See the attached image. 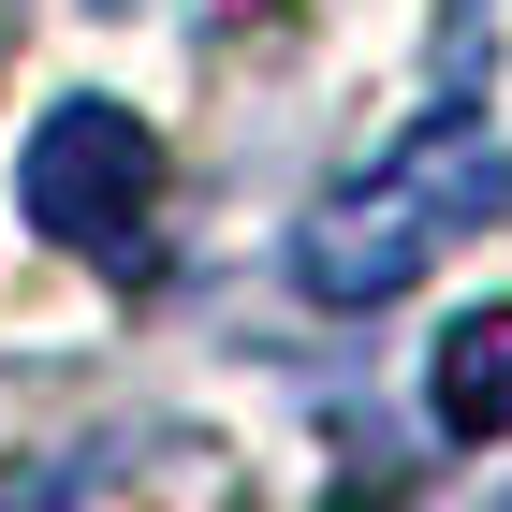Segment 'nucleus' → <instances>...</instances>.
I'll list each match as a JSON object with an SVG mask.
<instances>
[{
	"label": "nucleus",
	"instance_id": "f257e3e1",
	"mask_svg": "<svg viewBox=\"0 0 512 512\" xmlns=\"http://www.w3.org/2000/svg\"><path fill=\"white\" fill-rule=\"evenodd\" d=\"M498 205H512V147L483 118H439V132H410L395 161H366V176H337V191L308 205L293 278H308L322 308H381V293H410L439 249H469Z\"/></svg>",
	"mask_w": 512,
	"mask_h": 512
},
{
	"label": "nucleus",
	"instance_id": "f03ea898",
	"mask_svg": "<svg viewBox=\"0 0 512 512\" xmlns=\"http://www.w3.org/2000/svg\"><path fill=\"white\" fill-rule=\"evenodd\" d=\"M15 205H30L44 249L74 264H147V220H161V132L132 103H44L30 161H15Z\"/></svg>",
	"mask_w": 512,
	"mask_h": 512
},
{
	"label": "nucleus",
	"instance_id": "7ed1b4c3",
	"mask_svg": "<svg viewBox=\"0 0 512 512\" xmlns=\"http://www.w3.org/2000/svg\"><path fill=\"white\" fill-rule=\"evenodd\" d=\"M425 410H439L454 439H512V308L439 322V352H425Z\"/></svg>",
	"mask_w": 512,
	"mask_h": 512
}]
</instances>
